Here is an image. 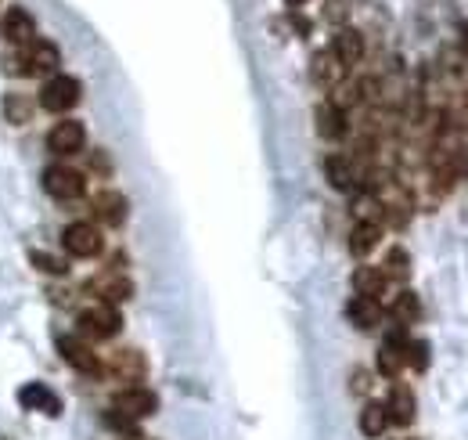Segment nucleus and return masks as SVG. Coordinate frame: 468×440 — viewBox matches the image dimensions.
I'll use <instances>...</instances> for the list:
<instances>
[{
    "label": "nucleus",
    "mask_w": 468,
    "mask_h": 440,
    "mask_svg": "<svg viewBox=\"0 0 468 440\" xmlns=\"http://www.w3.org/2000/svg\"><path fill=\"white\" fill-rule=\"evenodd\" d=\"M44 191H48L51 198H58V202H76V198H83V191H87V177H83L80 170H73V166L55 163V166L44 170Z\"/></svg>",
    "instance_id": "1"
},
{
    "label": "nucleus",
    "mask_w": 468,
    "mask_h": 440,
    "mask_svg": "<svg viewBox=\"0 0 468 440\" xmlns=\"http://www.w3.org/2000/svg\"><path fill=\"white\" fill-rule=\"evenodd\" d=\"M80 94H83V84L76 76H51L40 91V105L48 112H73L80 105Z\"/></svg>",
    "instance_id": "2"
},
{
    "label": "nucleus",
    "mask_w": 468,
    "mask_h": 440,
    "mask_svg": "<svg viewBox=\"0 0 468 440\" xmlns=\"http://www.w3.org/2000/svg\"><path fill=\"white\" fill-rule=\"evenodd\" d=\"M123 329V314L116 311V304H94L80 314V332L91 339H112Z\"/></svg>",
    "instance_id": "3"
},
{
    "label": "nucleus",
    "mask_w": 468,
    "mask_h": 440,
    "mask_svg": "<svg viewBox=\"0 0 468 440\" xmlns=\"http://www.w3.org/2000/svg\"><path fill=\"white\" fill-rule=\"evenodd\" d=\"M62 246L69 257H98L105 250V235H101V228L87 224V220H76V224H69L62 232Z\"/></svg>",
    "instance_id": "4"
},
{
    "label": "nucleus",
    "mask_w": 468,
    "mask_h": 440,
    "mask_svg": "<svg viewBox=\"0 0 468 440\" xmlns=\"http://www.w3.org/2000/svg\"><path fill=\"white\" fill-rule=\"evenodd\" d=\"M112 408L123 411V415H130V418L137 422V418H148V415L159 411V397H155L148 386H126V390H119V393L112 397Z\"/></svg>",
    "instance_id": "5"
},
{
    "label": "nucleus",
    "mask_w": 468,
    "mask_h": 440,
    "mask_svg": "<svg viewBox=\"0 0 468 440\" xmlns=\"http://www.w3.org/2000/svg\"><path fill=\"white\" fill-rule=\"evenodd\" d=\"M58 350H62V357H65V365H73L76 372H83V375H91V379H98L101 372H105V365L98 361V354L83 343V339H73V336H62L58 339Z\"/></svg>",
    "instance_id": "6"
},
{
    "label": "nucleus",
    "mask_w": 468,
    "mask_h": 440,
    "mask_svg": "<svg viewBox=\"0 0 468 440\" xmlns=\"http://www.w3.org/2000/svg\"><path fill=\"white\" fill-rule=\"evenodd\" d=\"M83 145H87V130H83V123H76V119H62V123L48 134V148H51L55 155H76V152H83Z\"/></svg>",
    "instance_id": "7"
},
{
    "label": "nucleus",
    "mask_w": 468,
    "mask_h": 440,
    "mask_svg": "<svg viewBox=\"0 0 468 440\" xmlns=\"http://www.w3.org/2000/svg\"><path fill=\"white\" fill-rule=\"evenodd\" d=\"M58 66H62V51L51 40H33L30 44V51H26L30 76H51V73H58Z\"/></svg>",
    "instance_id": "8"
},
{
    "label": "nucleus",
    "mask_w": 468,
    "mask_h": 440,
    "mask_svg": "<svg viewBox=\"0 0 468 440\" xmlns=\"http://www.w3.org/2000/svg\"><path fill=\"white\" fill-rule=\"evenodd\" d=\"M4 37L15 44V48H30L37 40V22L26 8H8L4 15Z\"/></svg>",
    "instance_id": "9"
},
{
    "label": "nucleus",
    "mask_w": 468,
    "mask_h": 440,
    "mask_svg": "<svg viewBox=\"0 0 468 440\" xmlns=\"http://www.w3.org/2000/svg\"><path fill=\"white\" fill-rule=\"evenodd\" d=\"M310 76H314V84H321V87H339V84L346 80V66H342V62L335 58V51L328 48V51H317V55H314Z\"/></svg>",
    "instance_id": "10"
},
{
    "label": "nucleus",
    "mask_w": 468,
    "mask_h": 440,
    "mask_svg": "<svg viewBox=\"0 0 468 440\" xmlns=\"http://www.w3.org/2000/svg\"><path fill=\"white\" fill-rule=\"evenodd\" d=\"M94 216L101 220V224H108V228H119L123 224V220H126V198L119 195V191H98L94 195Z\"/></svg>",
    "instance_id": "11"
},
{
    "label": "nucleus",
    "mask_w": 468,
    "mask_h": 440,
    "mask_svg": "<svg viewBox=\"0 0 468 440\" xmlns=\"http://www.w3.org/2000/svg\"><path fill=\"white\" fill-rule=\"evenodd\" d=\"M19 400H22V408H30V411H44V415H58L62 411V400L55 397V390H48L44 383H26L22 390H19Z\"/></svg>",
    "instance_id": "12"
},
{
    "label": "nucleus",
    "mask_w": 468,
    "mask_h": 440,
    "mask_svg": "<svg viewBox=\"0 0 468 440\" xmlns=\"http://www.w3.org/2000/svg\"><path fill=\"white\" fill-rule=\"evenodd\" d=\"M314 123H317V134L325 141H339L346 134V112L335 101H321L317 112H314Z\"/></svg>",
    "instance_id": "13"
},
{
    "label": "nucleus",
    "mask_w": 468,
    "mask_h": 440,
    "mask_svg": "<svg viewBox=\"0 0 468 440\" xmlns=\"http://www.w3.org/2000/svg\"><path fill=\"white\" fill-rule=\"evenodd\" d=\"M386 411H389V422L411 426V422H414V393H411V386L393 383V390H389V397H386Z\"/></svg>",
    "instance_id": "14"
},
{
    "label": "nucleus",
    "mask_w": 468,
    "mask_h": 440,
    "mask_svg": "<svg viewBox=\"0 0 468 440\" xmlns=\"http://www.w3.org/2000/svg\"><path fill=\"white\" fill-rule=\"evenodd\" d=\"M346 314H350V321H353L360 332H371V329L382 325V304L371 300V296H353L350 307H346Z\"/></svg>",
    "instance_id": "15"
},
{
    "label": "nucleus",
    "mask_w": 468,
    "mask_h": 440,
    "mask_svg": "<svg viewBox=\"0 0 468 440\" xmlns=\"http://www.w3.org/2000/svg\"><path fill=\"white\" fill-rule=\"evenodd\" d=\"M378 242H382V224H371V220H357L353 232H350V253H353L357 260H364Z\"/></svg>",
    "instance_id": "16"
},
{
    "label": "nucleus",
    "mask_w": 468,
    "mask_h": 440,
    "mask_svg": "<svg viewBox=\"0 0 468 440\" xmlns=\"http://www.w3.org/2000/svg\"><path fill=\"white\" fill-rule=\"evenodd\" d=\"M332 51H335V58L350 69V66H357V62L364 58V37H360L357 30H339L335 40H332Z\"/></svg>",
    "instance_id": "17"
},
{
    "label": "nucleus",
    "mask_w": 468,
    "mask_h": 440,
    "mask_svg": "<svg viewBox=\"0 0 468 440\" xmlns=\"http://www.w3.org/2000/svg\"><path fill=\"white\" fill-rule=\"evenodd\" d=\"M325 173H328V184L339 188V191H353V188H357V170H353V163L342 159V155H328Z\"/></svg>",
    "instance_id": "18"
},
{
    "label": "nucleus",
    "mask_w": 468,
    "mask_h": 440,
    "mask_svg": "<svg viewBox=\"0 0 468 440\" xmlns=\"http://www.w3.org/2000/svg\"><path fill=\"white\" fill-rule=\"evenodd\" d=\"M91 289H98L101 304H123V300L134 296V286H130V278H123V275H105V278H98Z\"/></svg>",
    "instance_id": "19"
},
{
    "label": "nucleus",
    "mask_w": 468,
    "mask_h": 440,
    "mask_svg": "<svg viewBox=\"0 0 468 440\" xmlns=\"http://www.w3.org/2000/svg\"><path fill=\"white\" fill-rule=\"evenodd\" d=\"M353 293L378 300V296L386 293V275H382L378 268H357V271H353Z\"/></svg>",
    "instance_id": "20"
},
{
    "label": "nucleus",
    "mask_w": 468,
    "mask_h": 440,
    "mask_svg": "<svg viewBox=\"0 0 468 440\" xmlns=\"http://www.w3.org/2000/svg\"><path fill=\"white\" fill-rule=\"evenodd\" d=\"M108 368H112L119 379H144V372H148L141 350H116V357H112Z\"/></svg>",
    "instance_id": "21"
},
{
    "label": "nucleus",
    "mask_w": 468,
    "mask_h": 440,
    "mask_svg": "<svg viewBox=\"0 0 468 440\" xmlns=\"http://www.w3.org/2000/svg\"><path fill=\"white\" fill-rule=\"evenodd\" d=\"M386 426H389L386 404H382V400H368V404L360 408V433H364V436H382Z\"/></svg>",
    "instance_id": "22"
},
{
    "label": "nucleus",
    "mask_w": 468,
    "mask_h": 440,
    "mask_svg": "<svg viewBox=\"0 0 468 440\" xmlns=\"http://www.w3.org/2000/svg\"><path fill=\"white\" fill-rule=\"evenodd\" d=\"M393 318H396V325H414V321H421V300H418V293L403 289V293L393 300Z\"/></svg>",
    "instance_id": "23"
},
{
    "label": "nucleus",
    "mask_w": 468,
    "mask_h": 440,
    "mask_svg": "<svg viewBox=\"0 0 468 440\" xmlns=\"http://www.w3.org/2000/svg\"><path fill=\"white\" fill-rule=\"evenodd\" d=\"M353 216L357 220H371V224H382V198L375 191H364L353 198Z\"/></svg>",
    "instance_id": "24"
},
{
    "label": "nucleus",
    "mask_w": 468,
    "mask_h": 440,
    "mask_svg": "<svg viewBox=\"0 0 468 440\" xmlns=\"http://www.w3.org/2000/svg\"><path fill=\"white\" fill-rule=\"evenodd\" d=\"M382 275L386 278H407L411 275V257H407V250H400V246H393L389 253H386V268H382Z\"/></svg>",
    "instance_id": "25"
},
{
    "label": "nucleus",
    "mask_w": 468,
    "mask_h": 440,
    "mask_svg": "<svg viewBox=\"0 0 468 440\" xmlns=\"http://www.w3.org/2000/svg\"><path fill=\"white\" fill-rule=\"evenodd\" d=\"M4 116H8V123H30L33 119V105H30V98H22V94H8L4 98Z\"/></svg>",
    "instance_id": "26"
},
{
    "label": "nucleus",
    "mask_w": 468,
    "mask_h": 440,
    "mask_svg": "<svg viewBox=\"0 0 468 440\" xmlns=\"http://www.w3.org/2000/svg\"><path fill=\"white\" fill-rule=\"evenodd\" d=\"M30 260H33V268H37V271H44V275H65V271H69V268H65L58 257H51V253H40V250H33V253H30Z\"/></svg>",
    "instance_id": "27"
},
{
    "label": "nucleus",
    "mask_w": 468,
    "mask_h": 440,
    "mask_svg": "<svg viewBox=\"0 0 468 440\" xmlns=\"http://www.w3.org/2000/svg\"><path fill=\"white\" fill-rule=\"evenodd\" d=\"M407 365H411L414 372H425V368H429V343H425V339H411V343H407Z\"/></svg>",
    "instance_id": "28"
},
{
    "label": "nucleus",
    "mask_w": 468,
    "mask_h": 440,
    "mask_svg": "<svg viewBox=\"0 0 468 440\" xmlns=\"http://www.w3.org/2000/svg\"><path fill=\"white\" fill-rule=\"evenodd\" d=\"M289 4H292V8H299V4H307V0H289Z\"/></svg>",
    "instance_id": "29"
}]
</instances>
